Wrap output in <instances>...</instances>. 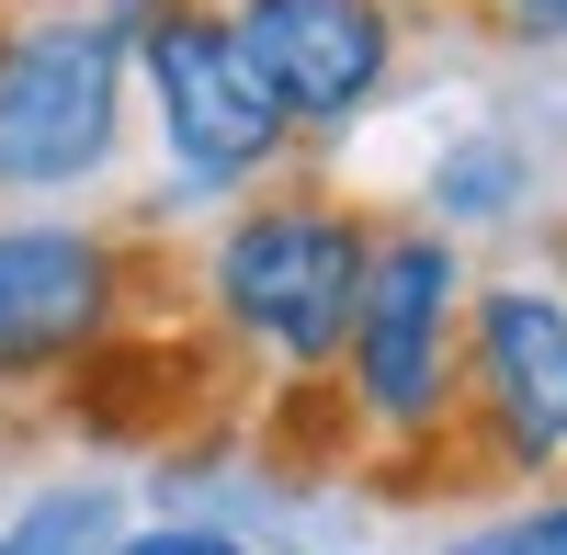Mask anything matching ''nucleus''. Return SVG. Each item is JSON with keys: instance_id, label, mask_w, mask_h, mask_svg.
<instances>
[{"instance_id": "1", "label": "nucleus", "mask_w": 567, "mask_h": 555, "mask_svg": "<svg viewBox=\"0 0 567 555\" xmlns=\"http://www.w3.org/2000/svg\"><path fill=\"white\" fill-rule=\"evenodd\" d=\"M363 261H374V205L329 193L318 170L261 181V193L216 205L205 250H194L205 341L239 352V363H261L284 397H318L329 363H341L352 295H363Z\"/></svg>"}, {"instance_id": "2", "label": "nucleus", "mask_w": 567, "mask_h": 555, "mask_svg": "<svg viewBox=\"0 0 567 555\" xmlns=\"http://www.w3.org/2000/svg\"><path fill=\"white\" fill-rule=\"evenodd\" d=\"M136 12L148 0H12L0 12V205L80 216L136 148Z\"/></svg>"}, {"instance_id": "3", "label": "nucleus", "mask_w": 567, "mask_h": 555, "mask_svg": "<svg viewBox=\"0 0 567 555\" xmlns=\"http://www.w3.org/2000/svg\"><path fill=\"white\" fill-rule=\"evenodd\" d=\"M465 284H477L465 239H443V227H420V216H374V261H363L341 363H329V397H341L352 453H386V465L454 453Z\"/></svg>"}, {"instance_id": "4", "label": "nucleus", "mask_w": 567, "mask_h": 555, "mask_svg": "<svg viewBox=\"0 0 567 555\" xmlns=\"http://www.w3.org/2000/svg\"><path fill=\"white\" fill-rule=\"evenodd\" d=\"M136 114L159 148V216H216L261 181L307 170L284 114L261 103L250 57L227 45L216 0H148L136 12Z\"/></svg>"}, {"instance_id": "5", "label": "nucleus", "mask_w": 567, "mask_h": 555, "mask_svg": "<svg viewBox=\"0 0 567 555\" xmlns=\"http://www.w3.org/2000/svg\"><path fill=\"white\" fill-rule=\"evenodd\" d=\"M454 442L477 477L567 488V284L556 272H477L454 352Z\"/></svg>"}, {"instance_id": "6", "label": "nucleus", "mask_w": 567, "mask_h": 555, "mask_svg": "<svg viewBox=\"0 0 567 555\" xmlns=\"http://www.w3.org/2000/svg\"><path fill=\"white\" fill-rule=\"evenodd\" d=\"M148 250L103 216H12L0 205V397H58L103 341L136 329Z\"/></svg>"}, {"instance_id": "7", "label": "nucleus", "mask_w": 567, "mask_h": 555, "mask_svg": "<svg viewBox=\"0 0 567 555\" xmlns=\"http://www.w3.org/2000/svg\"><path fill=\"white\" fill-rule=\"evenodd\" d=\"M216 23L284 114L296 159L352 148L409 69V0H216Z\"/></svg>"}, {"instance_id": "8", "label": "nucleus", "mask_w": 567, "mask_h": 555, "mask_svg": "<svg viewBox=\"0 0 567 555\" xmlns=\"http://www.w3.org/2000/svg\"><path fill=\"white\" fill-rule=\"evenodd\" d=\"M534 181H545V159H534L523 125H465V136H443V159L420 170V227H443V239L523 227Z\"/></svg>"}, {"instance_id": "9", "label": "nucleus", "mask_w": 567, "mask_h": 555, "mask_svg": "<svg viewBox=\"0 0 567 555\" xmlns=\"http://www.w3.org/2000/svg\"><path fill=\"white\" fill-rule=\"evenodd\" d=\"M136 533V488L125 477H45L12 499L0 522V555H114Z\"/></svg>"}, {"instance_id": "10", "label": "nucleus", "mask_w": 567, "mask_h": 555, "mask_svg": "<svg viewBox=\"0 0 567 555\" xmlns=\"http://www.w3.org/2000/svg\"><path fill=\"white\" fill-rule=\"evenodd\" d=\"M443 555H567V488H534V499H511V511L465 522Z\"/></svg>"}, {"instance_id": "11", "label": "nucleus", "mask_w": 567, "mask_h": 555, "mask_svg": "<svg viewBox=\"0 0 567 555\" xmlns=\"http://www.w3.org/2000/svg\"><path fill=\"white\" fill-rule=\"evenodd\" d=\"M114 555H261L239 522H216V511H136V533Z\"/></svg>"}, {"instance_id": "12", "label": "nucleus", "mask_w": 567, "mask_h": 555, "mask_svg": "<svg viewBox=\"0 0 567 555\" xmlns=\"http://www.w3.org/2000/svg\"><path fill=\"white\" fill-rule=\"evenodd\" d=\"M477 12L499 34H523V45H567V0H477Z\"/></svg>"}]
</instances>
